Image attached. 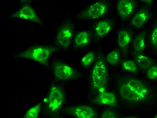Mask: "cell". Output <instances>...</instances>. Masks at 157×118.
I'll list each match as a JSON object with an SVG mask.
<instances>
[{"label":"cell","instance_id":"6da1fadb","mask_svg":"<svg viewBox=\"0 0 157 118\" xmlns=\"http://www.w3.org/2000/svg\"><path fill=\"white\" fill-rule=\"evenodd\" d=\"M111 70L112 88L118 96L122 112H150L157 109V84L118 69Z\"/></svg>","mask_w":157,"mask_h":118},{"label":"cell","instance_id":"7a4b0ae2","mask_svg":"<svg viewBox=\"0 0 157 118\" xmlns=\"http://www.w3.org/2000/svg\"><path fill=\"white\" fill-rule=\"evenodd\" d=\"M98 55L94 65L86 73V97L112 88V72L106 63L102 44L97 46Z\"/></svg>","mask_w":157,"mask_h":118},{"label":"cell","instance_id":"3957f363","mask_svg":"<svg viewBox=\"0 0 157 118\" xmlns=\"http://www.w3.org/2000/svg\"><path fill=\"white\" fill-rule=\"evenodd\" d=\"M42 118L64 117L68 103L67 87L63 83L52 79L47 92L42 98Z\"/></svg>","mask_w":157,"mask_h":118},{"label":"cell","instance_id":"277c9868","mask_svg":"<svg viewBox=\"0 0 157 118\" xmlns=\"http://www.w3.org/2000/svg\"><path fill=\"white\" fill-rule=\"evenodd\" d=\"M60 52L55 45L34 44L13 56L15 59L31 61L49 70V64L53 55Z\"/></svg>","mask_w":157,"mask_h":118},{"label":"cell","instance_id":"5b68a950","mask_svg":"<svg viewBox=\"0 0 157 118\" xmlns=\"http://www.w3.org/2000/svg\"><path fill=\"white\" fill-rule=\"evenodd\" d=\"M48 71L51 73L52 79L63 84L86 78V73L57 57L52 58Z\"/></svg>","mask_w":157,"mask_h":118},{"label":"cell","instance_id":"8992f818","mask_svg":"<svg viewBox=\"0 0 157 118\" xmlns=\"http://www.w3.org/2000/svg\"><path fill=\"white\" fill-rule=\"evenodd\" d=\"M113 7V0H96L71 16L75 21L91 22L110 16Z\"/></svg>","mask_w":157,"mask_h":118},{"label":"cell","instance_id":"52a82bcc","mask_svg":"<svg viewBox=\"0 0 157 118\" xmlns=\"http://www.w3.org/2000/svg\"><path fill=\"white\" fill-rule=\"evenodd\" d=\"M76 31V25L74 19L71 15H68L55 28L53 45L60 52L68 53L71 48Z\"/></svg>","mask_w":157,"mask_h":118},{"label":"cell","instance_id":"ba28073f","mask_svg":"<svg viewBox=\"0 0 157 118\" xmlns=\"http://www.w3.org/2000/svg\"><path fill=\"white\" fill-rule=\"evenodd\" d=\"M117 17H109L89 22V29L94 37L95 45L102 44L116 27Z\"/></svg>","mask_w":157,"mask_h":118},{"label":"cell","instance_id":"9c48e42d","mask_svg":"<svg viewBox=\"0 0 157 118\" xmlns=\"http://www.w3.org/2000/svg\"><path fill=\"white\" fill-rule=\"evenodd\" d=\"M85 102L98 109L113 108L122 112L118 96L112 88L92 96L86 97Z\"/></svg>","mask_w":157,"mask_h":118},{"label":"cell","instance_id":"30bf717a","mask_svg":"<svg viewBox=\"0 0 157 118\" xmlns=\"http://www.w3.org/2000/svg\"><path fill=\"white\" fill-rule=\"evenodd\" d=\"M135 31L128 24H121L117 29L115 45L120 50L123 58L130 57V49Z\"/></svg>","mask_w":157,"mask_h":118},{"label":"cell","instance_id":"8fae6325","mask_svg":"<svg viewBox=\"0 0 157 118\" xmlns=\"http://www.w3.org/2000/svg\"><path fill=\"white\" fill-rule=\"evenodd\" d=\"M155 15L152 7L140 4L127 24L135 32H137L147 27Z\"/></svg>","mask_w":157,"mask_h":118},{"label":"cell","instance_id":"7c38bea8","mask_svg":"<svg viewBox=\"0 0 157 118\" xmlns=\"http://www.w3.org/2000/svg\"><path fill=\"white\" fill-rule=\"evenodd\" d=\"M64 116L75 118H99V109L85 102V103L67 106Z\"/></svg>","mask_w":157,"mask_h":118},{"label":"cell","instance_id":"4fadbf2b","mask_svg":"<svg viewBox=\"0 0 157 118\" xmlns=\"http://www.w3.org/2000/svg\"><path fill=\"white\" fill-rule=\"evenodd\" d=\"M7 19H21L39 26H45L43 20L38 14L33 4L21 5L17 10L9 15Z\"/></svg>","mask_w":157,"mask_h":118},{"label":"cell","instance_id":"5bb4252c","mask_svg":"<svg viewBox=\"0 0 157 118\" xmlns=\"http://www.w3.org/2000/svg\"><path fill=\"white\" fill-rule=\"evenodd\" d=\"M140 5L138 0H117V17H118L121 24L128 23Z\"/></svg>","mask_w":157,"mask_h":118},{"label":"cell","instance_id":"9a60e30c","mask_svg":"<svg viewBox=\"0 0 157 118\" xmlns=\"http://www.w3.org/2000/svg\"><path fill=\"white\" fill-rule=\"evenodd\" d=\"M95 45L94 37L89 29L76 31L71 48L74 51L85 50Z\"/></svg>","mask_w":157,"mask_h":118},{"label":"cell","instance_id":"2e32d148","mask_svg":"<svg viewBox=\"0 0 157 118\" xmlns=\"http://www.w3.org/2000/svg\"><path fill=\"white\" fill-rule=\"evenodd\" d=\"M148 29L149 28L146 27L135 33L131 44L130 53H149L147 44Z\"/></svg>","mask_w":157,"mask_h":118},{"label":"cell","instance_id":"e0dca14e","mask_svg":"<svg viewBox=\"0 0 157 118\" xmlns=\"http://www.w3.org/2000/svg\"><path fill=\"white\" fill-rule=\"evenodd\" d=\"M129 56L137 63L141 74L143 77L147 69L157 61L156 58L149 53H140L130 52Z\"/></svg>","mask_w":157,"mask_h":118},{"label":"cell","instance_id":"ac0fdd59","mask_svg":"<svg viewBox=\"0 0 157 118\" xmlns=\"http://www.w3.org/2000/svg\"><path fill=\"white\" fill-rule=\"evenodd\" d=\"M147 44L149 53L157 59V14L148 29Z\"/></svg>","mask_w":157,"mask_h":118},{"label":"cell","instance_id":"d6986e66","mask_svg":"<svg viewBox=\"0 0 157 118\" xmlns=\"http://www.w3.org/2000/svg\"><path fill=\"white\" fill-rule=\"evenodd\" d=\"M98 55V47L88 49L80 57L79 64L83 70L88 71L94 65Z\"/></svg>","mask_w":157,"mask_h":118},{"label":"cell","instance_id":"ffe728a7","mask_svg":"<svg viewBox=\"0 0 157 118\" xmlns=\"http://www.w3.org/2000/svg\"><path fill=\"white\" fill-rule=\"evenodd\" d=\"M104 58L106 63L111 70L118 69L123 58L121 52L115 46L105 53Z\"/></svg>","mask_w":157,"mask_h":118},{"label":"cell","instance_id":"44dd1931","mask_svg":"<svg viewBox=\"0 0 157 118\" xmlns=\"http://www.w3.org/2000/svg\"><path fill=\"white\" fill-rule=\"evenodd\" d=\"M119 69L124 73L135 76L142 77L137 63L130 57L122 58Z\"/></svg>","mask_w":157,"mask_h":118},{"label":"cell","instance_id":"7402d4cb","mask_svg":"<svg viewBox=\"0 0 157 118\" xmlns=\"http://www.w3.org/2000/svg\"><path fill=\"white\" fill-rule=\"evenodd\" d=\"M43 110L42 99L33 105L28 108L24 112L22 117L24 118H37L41 117Z\"/></svg>","mask_w":157,"mask_h":118},{"label":"cell","instance_id":"603a6c76","mask_svg":"<svg viewBox=\"0 0 157 118\" xmlns=\"http://www.w3.org/2000/svg\"><path fill=\"white\" fill-rule=\"evenodd\" d=\"M124 112L113 108H105L99 109V118H121Z\"/></svg>","mask_w":157,"mask_h":118},{"label":"cell","instance_id":"cb8c5ba5","mask_svg":"<svg viewBox=\"0 0 157 118\" xmlns=\"http://www.w3.org/2000/svg\"><path fill=\"white\" fill-rule=\"evenodd\" d=\"M144 77L151 83H157V61L147 69L144 75Z\"/></svg>","mask_w":157,"mask_h":118},{"label":"cell","instance_id":"d4e9b609","mask_svg":"<svg viewBox=\"0 0 157 118\" xmlns=\"http://www.w3.org/2000/svg\"><path fill=\"white\" fill-rule=\"evenodd\" d=\"M155 0H138L140 4L146 5L149 7H153Z\"/></svg>","mask_w":157,"mask_h":118},{"label":"cell","instance_id":"484cf974","mask_svg":"<svg viewBox=\"0 0 157 118\" xmlns=\"http://www.w3.org/2000/svg\"><path fill=\"white\" fill-rule=\"evenodd\" d=\"M141 116L137 113L130 114H127L125 113L122 117L123 118H141Z\"/></svg>","mask_w":157,"mask_h":118},{"label":"cell","instance_id":"4316f807","mask_svg":"<svg viewBox=\"0 0 157 118\" xmlns=\"http://www.w3.org/2000/svg\"><path fill=\"white\" fill-rule=\"evenodd\" d=\"M19 5L24 4H33V0H18Z\"/></svg>","mask_w":157,"mask_h":118},{"label":"cell","instance_id":"83f0119b","mask_svg":"<svg viewBox=\"0 0 157 118\" xmlns=\"http://www.w3.org/2000/svg\"><path fill=\"white\" fill-rule=\"evenodd\" d=\"M152 118H157V109H156V110L155 113H154L153 115L152 116Z\"/></svg>","mask_w":157,"mask_h":118},{"label":"cell","instance_id":"f1b7e54d","mask_svg":"<svg viewBox=\"0 0 157 118\" xmlns=\"http://www.w3.org/2000/svg\"></svg>","mask_w":157,"mask_h":118}]
</instances>
